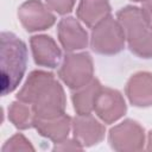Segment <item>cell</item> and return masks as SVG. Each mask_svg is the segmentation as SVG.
Masks as SVG:
<instances>
[{
  "label": "cell",
  "mask_w": 152,
  "mask_h": 152,
  "mask_svg": "<svg viewBox=\"0 0 152 152\" xmlns=\"http://www.w3.org/2000/svg\"><path fill=\"white\" fill-rule=\"evenodd\" d=\"M102 86L97 78H93L88 84L74 90L71 100L74 104V109L78 115L91 114L95 106V100L101 90Z\"/></svg>",
  "instance_id": "9a60e30c"
},
{
  "label": "cell",
  "mask_w": 152,
  "mask_h": 152,
  "mask_svg": "<svg viewBox=\"0 0 152 152\" xmlns=\"http://www.w3.org/2000/svg\"><path fill=\"white\" fill-rule=\"evenodd\" d=\"M33 118L34 114L32 112V108L23 101L17 100L8 107V119L18 129L31 128Z\"/></svg>",
  "instance_id": "2e32d148"
},
{
  "label": "cell",
  "mask_w": 152,
  "mask_h": 152,
  "mask_svg": "<svg viewBox=\"0 0 152 152\" xmlns=\"http://www.w3.org/2000/svg\"><path fill=\"white\" fill-rule=\"evenodd\" d=\"M17 100L31 106L34 116L51 119L65 113L66 99L61 83L53 74L33 70L17 94Z\"/></svg>",
  "instance_id": "6da1fadb"
},
{
  "label": "cell",
  "mask_w": 152,
  "mask_h": 152,
  "mask_svg": "<svg viewBox=\"0 0 152 152\" xmlns=\"http://www.w3.org/2000/svg\"><path fill=\"white\" fill-rule=\"evenodd\" d=\"M131 52L140 58H152V27L145 19L141 8L125 6L116 13Z\"/></svg>",
  "instance_id": "3957f363"
},
{
  "label": "cell",
  "mask_w": 152,
  "mask_h": 152,
  "mask_svg": "<svg viewBox=\"0 0 152 152\" xmlns=\"http://www.w3.org/2000/svg\"><path fill=\"white\" fill-rule=\"evenodd\" d=\"M141 11H142V14H144L145 19L147 20V23L152 27V0L144 1L142 5H141Z\"/></svg>",
  "instance_id": "ffe728a7"
},
{
  "label": "cell",
  "mask_w": 152,
  "mask_h": 152,
  "mask_svg": "<svg viewBox=\"0 0 152 152\" xmlns=\"http://www.w3.org/2000/svg\"><path fill=\"white\" fill-rule=\"evenodd\" d=\"M74 138L80 141L83 147H90L101 142L104 138L106 128L91 114L78 115L72 119Z\"/></svg>",
  "instance_id": "30bf717a"
},
{
  "label": "cell",
  "mask_w": 152,
  "mask_h": 152,
  "mask_svg": "<svg viewBox=\"0 0 152 152\" xmlns=\"http://www.w3.org/2000/svg\"><path fill=\"white\" fill-rule=\"evenodd\" d=\"M71 125L72 119L64 113L51 119H42L34 116L32 127L36 128L42 137L48 138L56 144L68 138L69 132L71 129Z\"/></svg>",
  "instance_id": "4fadbf2b"
},
{
  "label": "cell",
  "mask_w": 152,
  "mask_h": 152,
  "mask_svg": "<svg viewBox=\"0 0 152 152\" xmlns=\"http://www.w3.org/2000/svg\"><path fill=\"white\" fill-rule=\"evenodd\" d=\"M58 76L71 90L88 84L94 77L93 58L88 52H68L58 69Z\"/></svg>",
  "instance_id": "5b68a950"
},
{
  "label": "cell",
  "mask_w": 152,
  "mask_h": 152,
  "mask_svg": "<svg viewBox=\"0 0 152 152\" xmlns=\"http://www.w3.org/2000/svg\"><path fill=\"white\" fill-rule=\"evenodd\" d=\"M30 45L34 63L37 65L50 69L58 66L62 58V51L53 38L46 34L32 36L30 39Z\"/></svg>",
  "instance_id": "8fae6325"
},
{
  "label": "cell",
  "mask_w": 152,
  "mask_h": 152,
  "mask_svg": "<svg viewBox=\"0 0 152 152\" xmlns=\"http://www.w3.org/2000/svg\"><path fill=\"white\" fill-rule=\"evenodd\" d=\"M50 10L55 11L57 14L64 15L72 11L76 0H45Z\"/></svg>",
  "instance_id": "ac0fdd59"
},
{
  "label": "cell",
  "mask_w": 152,
  "mask_h": 152,
  "mask_svg": "<svg viewBox=\"0 0 152 152\" xmlns=\"http://www.w3.org/2000/svg\"><path fill=\"white\" fill-rule=\"evenodd\" d=\"M108 141L115 151H141L145 145V132L139 122L126 119L110 128Z\"/></svg>",
  "instance_id": "8992f818"
},
{
  "label": "cell",
  "mask_w": 152,
  "mask_h": 152,
  "mask_svg": "<svg viewBox=\"0 0 152 152\" xmlns=\"http://www.w3.org/2000/svg\"><path fill=\"white\" fill-rule=\"evenodd\" d=\"M18 18L27 32L50 28L56 23L55 14L40 0H27L18 8Z\"/></svg>",
  "instance_id": "52a82bcc"
},
{
  "label": "cell",
  "mask_w": 152,
  "mask_h": 152,
  "mask_svg": "<svg viewBox=\"0 0 152 152\" xmlns=\"http://www.w3.org/2000/svg\"><path fill=\"white\" fill-rule=\"evenodd\" d=\"M0 66H1V94L5 96L19 86L27 64L26 44L14 33L1 32Z\"/></svg>",
  "instance_id": "7a4b0ae2"
},
{
  "label": "cell",
  "mask_w": 152,
  "mask_h": 152,
  "mask_svg": "<svg viewBox=\"0 0 152 152\" xmlns=\"http://www.w3.org/2000/svg\"><path fill=\"white\" fill-rule=\"evenodd\" d=\"M110 11L112 7L108 0H80L76 15L83 24L93 28L110 15Z\"/></svg>",
  "instance_id": "5bb4252c"
},
{
  "label": "cell",
  "mask_w": 152,
  "mask_h": 152,
  "mask_svg": "<svg viewBox=\"0 0 152 152\" xmlns=\"http://www.w3.org/2000/svg\"><path fill=\"white\" fill-rule=\"evenodd\" d=\"M125 93L135 107L152 106V74L139 71L132 75L126 83Z\"/></svg>",
  "instance_id": "7c38bea8"
},
{
  "label": "cell",
  "mask_w": 152,
  "mask_h": 152,
  "mask_svg": "<svg viewBox=\"0 0 152 152\" xmlns=\"http://www.w3.org/2000/svg\"><path fill=\"white\" fill-rule=\"evenodd\" d=\"M146 150L152 151V131H150L148 135H147V147H146Z\"/></svg>",
  "instance_id": "44dd1931"
},
{
  "label": "cell",
  "mask_w": 152,
  "mask_h": 152,
  "mask_svg": "<svg viewBox=\"0 0 152 152\" xmlns=\"http://www.w3.org/2000/svg\"><path fill=\"white\" fill-rule=\"evenodd\" d=\"M132 1H137V2H144V1H146V0H132Z\"/></svg>",
  "instance_id": "7402d4cb"
},
{
  "label": "cell",
  "mask_w": 152,
  "mask_h": 152,
  "mask_svg": "<svg viewBox=\"0 0 152 152\" xmlns=\"http://www.w3.org/2000/svg\"><path fill=\"white\" fill-rule=\"evenodd\" d=\"M84 147L80 144L78 140L74 139H64L59 142H56L53 146V151H75V150H83Z\"/></svg>",
  "instance_id": "d6986e66"
},
{
  "label": "cell",
  "mask_w": 152,
  "mask_h": 152,
  "mask_svg": "<svg viewBox=\"0 0 152 152\" xmlns=\"http://www.w3.org/2000/svg\"><path fill=\"white\" fill-rule=\"evenodd\" d=\"M57 34L62 48L66 52L82 50L88 45V33L74 17H64L59 20Z\"/></svg>",
  "instance_id": "9c48e42d"
},
{
  "label": "cell",
  "mask_w": 152,
  "mask_h": 152,
  "mask_svg": "<svg viewBox=\"0 0 152 152\" xmlns=\"http://www.w3.org/2000/svg\"><path fill=\"white\" fill-rule=\"evenodd\" d=\"M14 152V151H34V147L31 145L30 140H27L23 134L17 133L11 137L5 145L2 146V152Z\"/></svg>",
  "instance_id": "e0dca14e"
},
{
  "label": "cell",
  "mask_w": 152,
  "mask_h": 152,
  "mask_svg": "<svg viewBox=\"0 0 152 152\" xmlns=\"http://www.w3.org/2000/svg\"><path fill=\"white\" fill-rule=\"evenodd\" d=\"M125 33L118 21L108 15L93 27L90 36V48L99 55H116L125 48Z\"/></svg>",
  "instance_id": "277c9868"
},
{
  "label": "cell",
  "mask_w": 152,
  "mask_h": 152,
  "mask_svg": "<svg viewBox=\"0 0 152 152\" xmlns=\"http://www.w3.org/2000/svg\"><path fill=\"white\" fill-rule=\"evenodd\" d=\"M126 110L127 106L120 91L107 87L101 88L95 100L94 112L104 124L118 121L125 115Z\"/></svg>",
  "instance_id": "ba28073f"
}]
</instances>
